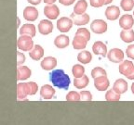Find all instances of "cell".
<instances>
[{"mask_svg": "<svg viewBox=\"0 0 134 125\" xmlns=\"http://www.w3.org/2000/svg\"><path fill=\"white\" fill-rule=\"evenodd\" d=\"M49 81L53 83V85L60 89L67 90L70 85V78L65 74L63 70H55L49 73Z\"/></svg>", "mask_w": 134, "mask_h": 125, "instance_id": "6da1fadb", "label": "cell"}, {"mask_svg": "<svg viewBox=\"0 0 134 125\" xmlns=\"http://www.w3.org/2000/svg\"><path fill=\"white\" fill-rule=\"evenodd\" d=\"M17 46L19 49L23 50V51H30L34 47V42L31 36L21 35V37L18 38Z\"/></svg>", "mask_w": 134, "mask_h": 125, "instance_id": "7a4b0ae2", "label": "cell"}, {"mask_svg": "<svg viewBox=\"0 0 134 125\" xmlns=\"http://www.w3.org/2000/svg\"><path fill=\"white\" fill-rule=\"evenodd\" d=\"M73 23L74 22L71 19L66 18V17H63L57 21V28L62 33H67V32H69L71 30Z\"/></svg>", "mask_w": 134, "mask_h": 125, "instance_id": "3957f363", "label": "cell"}, {"mask_svg": "<svg viewBox=\"0 0 134 125\" xmlns=\"http://www.w3.org/2000/svg\"><path fill=\"white\" fill-rule=\"evenodd\" d=\"M107 58L114 63H119L124 59V53L119 48H113L107 54Z\"/></svg>", "mask_w": 134, "mask_h": 125, "instance_id": "277c9868", "label": "cell"}, {"mask_svg": "<svg viewBox=\"0 0 134 125\" xmlns=\"http://www.w3.org/2000/svg\"><path fill=\"white\" fill-rule=\"evenodd\" d=\"M90 29L94 33H103L107 31V23L103 20H95L90 24Z\"/></svg>", "mask_w": 134, "mask_h": 125, "instance_id": "5b68a950", "label": "cell"}, {"mask_svg": "<svg viewBox=\"0 0 134 125\" xmlns=\"http://www.w3.org/2000/svg\"><path fill=\"white\" fill-rule=\"evenodd\" d=\"M94 86L99 91H105L109 87V80L106 75L100 76L94 79Z\"/></svg>", "mask_w": 134, "mask_h": 125, "instance_id": "8992f818", "label": "cell"}, {"mask_svg": "<svg viewBox=\"0 0 134 125\" xmlns=\"http://www.w3.org/2000/svg\"><path fill=\"white\" fill-rule=\"evenodd\" d=\"M44 14L49 20H56L58 16L60 15V10L56 5H49L46 6L44 8Z\"/></svg>", "mask_w": 134, "mask_h": 125, "instance_id": "52a82bcc", "label": "cell"}, {"mask_svg": "<svg viewBox=\"0 0 134 125\" xmlns=\"http://www.w3.org/2000/svg\"><path fill=\"white\" fill-rule=\"evenodd\" d=\"M23 18L26 21H35L38 18V11L34 7H26L23 10Z\"/></svg>", "mask_w": 134, "mask_h": 125, "instance_id": "ba28073f", "label": "cell"}, {"mask_svg": "<svg viewBox=\"0 0 134 125\" xmlns=\"http://www.w3.org/2000/svg\"><path fill=\"white\" fill-rule=\"evenodd\" d=\"M38 31L41 34H49L51 32L53 31V24L51 21H48V20H43L40 21V23L38 24Z\"/></svg>", "mask_w": 134, "mask_h": 125, "instance_id": "9c48e42d", "label": "cell"}, {"mask_svg": "<svg viewBox=\"0 0 134 125\" xmlns=\"http://www.w3.org/2000/svg\"><path fill=\"white\" fill-rule=\"evenodd\" d=\"M134 24V19L131 15H123L119 20V26L124 30H130Z\"/></svg>", "mask_w": 134, "mask_h": 125, "instance_id": "30bf717a", "label": "cell"}, {"mask_svg": "<svg viewBox=\"0 0 134 125\" xmlns=\"http://www.w3.org/2000/svg\"><path fill=\"white\" fill-rule=\"evenodd\" d=\"M120 15V9L118 7L116 6H112L108 7L105 10V16L109 21H115L119 18Z\"/></svg>", "mask_w": 134, "mask_h": 125, "instance_id": "8fae6325", "label": "cell"}, {"mask_svg": "<svg viewBox=\"0 0 134 125\" xmlns=\"http://www.w3.org/2000/svg\"><path fill=\"white\" fill-rule=\"evenodd\" d=\"M57 66V59L52 57H47L41 62L42 69L45 71H51Z\"/></svg>", "mask_w": 134, "mask_h": 125, "instance_id": "7c38bea8", "label": "cell"}, {"mask_svg": "<svg viewBox=\"0 0 134 125\" xmlns=\"http://www.w3.org/2000/svg\"><path fill=\"white\" fill-rule=\"evenodd\" d=\"M31 70L26 66H20L17 68V80H27L31 76Z\"/></svg>", "mask_w": 134, "mask_h": 125, "instance_id": "4fadbf2b", "label": "cell"}, {"mask_svg": "<svg viewBox=\"0 0 134 125\" xmlns=\"http://www.w3.org/2000/svg\"><path fill=\"white\" fill-rule=\"evenodd\" d=\"M40 95L44 99H51L55 95V90L49 84H45L40 89Z\"/></svg>", "mask_w": 134, "mask_h": 125, "instance_id": "5bb4252c", "label": "cell"}, {"mask_svg": "<svg viewBox=\"0 0 134 125\" xmlns=\"http://www.w3.org/2000/svg\"><path fill=\"white\" fill-rule=\"evenodd\" d=\"M93 53L96 55H100L102 57H105L107 55V46L104 43L100 41L95 42L93 46H92Z\"/></svg>", "mask_w": 134, "mask_h": 125, "instance_id": "9a60e30c", "label": "cell"}, {"mask_svg": "<svg viewBox=\"0 0 134 125\" xmlns=\"http://www.w3.org/2000/svg\"><path fill=\"white\" fill-rule=\"evenodd\" d=\"M113 90H115L118 94H124L128 90V83L124 79H118L115 82L113 86Z\"/></svg>", "mask_w": 134, "mask_h": 125, "instance_id": "2e32d148", "label": "cell"}, {"mask_svg": "<svg viewBox=\"0 0 134 125\" xmlns=\"http://www.w3.org/2000/svg\"><path fill=\"white\" fill-rule=\"evenodd\" d=\"M29 56L31 58H33L34 60H39L42 57L44 56V49L41 46L36 45L34 46V47L29 51Z\"/></svg>", "mask_w": 134, "mask_h": 125, "instance_id": "e0dca14e", "label": "cell"}, {"mask_svg": "<svg viewBox=\"0 0 134 125\" xmlns=\"http://www.w3.org/2000/svg\"><path fill=\"white\" fill-rule=\"evenodd\" d=\"M134 68V65L131 61L130 60H124L121 64L119 65V72L124 76H128L130 75V73L132 71Z\"/></svg>", "mask_w": 134, "mask_h": 125, "instance_id": "ac0fdd59", "label": "cell"}, {"mask_svg": "<svg viewBox=\"0 0 134 125\" xmlns=\"http://www.w3.org/2000/svg\"><path fill=\"white\" fill-rule=\"evenodd\" d=\"M71 18L74 19L73 22L75 23V25H85L90 22V16H88V14H85V13L76 15V16H75V13H73V14L71 15Z\"/></svg>", "mask_w": 134, "mask_h": 125, "instance_id": "d6986e66", "label": "cell"}, {"mask_svg": "<svg viewBox=\"0 0 134 125\" xmlns=\"http://www.w3.org/2000/svg\"><path fill=\"white\" fill-rule=\"evenodd\" d=\"M88 40L86 39L85 37L81 35H76L75 34V38H74V41H73V46L75 49H84V48L86 47L87 46V43H88Z\"/></svg>", "mask_w": 134, "mask_h": 125, "instance_id": "ffe728a7", "label": "cell"}, {"mask_svg": "<svg viewBox=\"0 0 134 125\" xmlns=\"http://www.w3.org/2000/svg\"><path fill=\"white\" fill-rule=\"evenodd\" d=\"M21 35H29L31 37L36 36V26L34 24H23L20 30Z\"/></svg>", "mask_w": 134, "mask_h": 125, "instance_id": "44dd1931", "label": "cell"}, {"mask_svg": "<svg viewBox=\"0 0 134 125\" xmlns=\"http://www.w3.org/2000/svg\"><path fill=\"white\" fill-rule=\"evenodd\" d=\"M54 45L58 48H64L69 45V37L64 34L59 35L55 38L54 40Z\"/></svg>", "mask_w": 134, "mask_h": 125, "instance_id": "7402d4cb", "label": "cell"}, {"mask_svg": "<svg viewBox=\"0 0 134 125\" xmlns=\"http://www.w3.org/2000/svg\"><path fill=\"white\" fill-rule=\"evenodd\" d=\"M88 84V78L86 75H83L82 77L79 78H75L74 80V85L77 89H83V88L87 87Z\"/></svg>", "mask_w": 134, "mask_h": 125, "instance_id": "603a6c76", "label": "cell"}, {"mask_svg": "<svg viewBox=\"0 0 134 125\" xmlns=\"http://www.w3.org/2000/svg\"><path fill=\"white\" fill-rule=\"evenodd\" d=\"M87 8H88V3L86 0H79L76 4H75V8H74V13L75 15L83 14L86 11Z\"/></svg>", "mask_w": 134, "mask_h": 125, "instance_id": "cb8c5ba5", "label": "cell"}, {"mask_svg": "<svg viewBox=\"0 0 134 125\" xmlns=\"http://www.w3.org/2000/svg\"><path fill=\"white\" fill-rule=\"evenodd\" d=\"M120 38L126 43H131L134 41V31H132L131 29L124 30L120 33Z\"/></svg>", "mask_w": 134, "mask_h": 125, "instance_id": "d4e9b609", "label": "cell"}, {"mask_svg": "<svg viewBox=\"0 0 134 125\" xmlns=\"http://www.w3.org/2000/svg\"><path fill=\"white\" fill-rule=\"evenodd\" d=\"M92 56L88 51H82L77 55V60L82 64H88L91 61Z\"/></svg>", "mask_w": 134, "mask_h": 125, "instance_id": "484cf974", "label": "cell"}, {"mask_svg": "<svg viewBox=\"0 0 134 125\" xmlns=\"http://www.w3.org/2000/svg\"><path fill=\"white\" fill-rule=\"evenodd\" d=\"M105 99L107 101H110V102H114V101H118L120 100V94L116 93L115 90H109L106 92V95H105Z\"/></svg>", "mask_w": 134, "mask_h": 125, "instance_id": "4316f807", "label": "cell"}, {"mask_svg": "<svg viewBox=\"0 0 134 125\" xmlns=\"http://www.w3.org/2000/svg\"><path fill=\"white\" fill-rule=\"evenodd\" d=\"M72 72H73V75L75 78L82 77V76L85 74V68H84L82 65L75 64V65H74L73 69H72Z\"/></svg>", "mask_w": 134, "mask_h": 125, "instance_id": "83f0119b", "label": "cell"}, {"mask_svg": "<svg viewBox=\"0 0 134 125\" xmlns=\"http://www.w3.org/2000/svg\"><path fill=\"white\" fill-rule=\"evenodd\" d=\"M25 85V89H26V92H27V95H35L37 92L38 90V86L36 83H34V82H30V83H24Z\"/></svg>", "mask_w": 134, "mask_h": 125, "instance_id": "f1b7e54d", "label": "cell"}, {"mask_svg": "<svg viewBox=\"0 0 134 125\" xmlns=\"http://www.w3.org/2000/svg\"><path fill=\"white\" fill-rule=\"evenodd\" d=\"M27 92L25 89L24 83H18L17 85V97L19 99H23L27 96Z\"/></svg>", "mask_w": 134, "mask_h": 125, "instance_id": "f546056e", "label": "cell"}, {"mask_svg": "<svg viewBox=\"0 0 134 125\" xmlns=\"http://www.w3.org/2000/svg\"><path fill=\"white\" fill-rule=\"evenodd\" d=\"M120 7L124 11H130L134 8V0H121Z\"/></svg>", "mask_w": 134, "mask_h": 125, "instance_id": "4dcf8cb0", "label": "cell"}, {"mask_svg": "<svg viewBox=\"0 0 134 125\" xmlns=\"http://www.w3.org/2000/svg\"><path fill=\"white\" fill-rule=\"evenodd\" d=\"M103 75H106V71L103 68H100V67L94 68L91 71V76L93 79H95L97 77H100V76H103Z\"/></svg>", "mask_w": 134, "mask_h": 125, "instance_id": "1f68e13d", "label": "cell"}, {"mask_svg": "<svg viewBox=\"0 0 134 125\" xmlns=\"http://www.w3.org/2000/svg\"><path fill=\"white\" fill-rule=\"evenodd\" d=\"M67 101H79L80 100V94H78L77 92L71 91L69 92L66 96Z\"/></svg>", "mask_w": 134, "mask_h": 125, "instance_id": "d6a6232c", "label": "cell"}, {"mask_svg": "<svg viewBox=\"0 0 134 125\" xmlns=\"http://www.w3.org/2000/svg\"><path fill=\"white\" fill-rule=\"evenodd\" d=\"M75 34H76V35L83 36V37L86 38L88 41L90 40V33L86 28H80V29H78L77 31H76V33H75Z\"/></svg>", "mask_w": 134, "mask_h": 125, "instance_id": "836d02e7", "label": "cell"}, {"mask_svg": "<svg viewBox=\"0 0 134 125\" xmlns=\"http://www.w3.org/2000/svg\"><path fill=\"white\" fill-rule=\"evenodd\" d=\"M80 99L83 101H90L92 99V95L90 91H81L80 92Z\"/></svg>", "mask_w": 134, "mask_h": 125, "instance_id": "e575fe53", "label": "cell"}, {"mask_svg": "<svg viewBox=\"0 0 134 125\" xmlns=\"http://www.w3.org/2000/svg\"><path fill=\"white\" fill-rule=\"evenodd\" d=\"M126 53H127V57L131 59H134V45H130L127 47L126 50Z\"/></svg>", "mask_w": 134, "mask_h": 125, "instance_id": "d590c367", "label": "cell"}, {"mask_svg": "<svg viewBox=\"0 0 134 125\" xmlns=\"http://www.w3.org/2000/svg\"><path fill=\"white\" fill-rule=\"evenodd\" d=\"M104 5V0H90V6L93 8H100Z\"/></svg>", "mask_w": 134, "mask_h": 125, "instance_id": "8d00e7d4", "label": "cell"}, {"mask_svg": "<svg viewBox=\"0 0 134 125\" xmlns=\"http://www.w3.org/2000/svg\"><path fill=\"white\" fill-rule=\"evenodd\" d=\"M24 61H25V56L23 54V53L18 51V52H17V64L20 66V65L23 64Z\"/></svg>", "mask_w": 134, "mask_h": 125, "instance_id": "74e56055", "label": "cell"}, {"mask_svg": "<svg viewBox=\"0 0 134 125\" xmlns=\"http://www.w3.org/2000/svg\"><path fill=\"white\" fill-rule=\"evenodd\" d=\"M75 1V0H59V2L61 3V4L64 5V6H70V5L73 4Z\"/></svg>", "mask_w": 134, "mask_h": 125, "instance_id": "f35d334b", "label": "cell"}, {"mask_svg": "<svg viewBox=\"0 0 134 125\" xmlns=\"http://www.w3.org/2000/svg\"><path fill=\"white\" fill-rule=\"evenodd\" d=\"M27 1L33 5H38L40 2H41V0H27Z\"/></svg>", "mask_w": 134, "mask_h": 125, "instance_id": "ab89813d", "label": "cell"}, {"mask_svg": "<svg viewBox=\"0 0 134 125\" xmlns=\"http://www.w3.org/2000/svg\"><path fill=\"white\" fill-rule=\"evenodd\" d=\"M127 78L128 79H130V80H134V68H133V70H132V71L130 73V75H128L127 76Z\"/></svg>", "mask_w": 134, "mask_h": 125, "instance_id": "60d3db41", "label": "cell"}, {"mask_svg": "<svg viewBox=\"0 0 134 125\" xmlns=\"http://www.w3.org/2000/svg\"><path fill=\"white\" fill-rule=\"evenodd\" d=\"M56 0H44V2L47 3V4H53Z\"/></svg>", "mask_w": 134, "mask_h": 125, "instance_id": "b9f144b4", "label": "cell"}, {"mask_svg": "<svg viewBox=\"0 0 134 125\" xmlns=\"http://www.w3.org/2000/svg\"><path fill=\"white\" fill-rule=\"evenodd\" d=\"M113 0H104V5H108V4H110V3L112 2Z\"/></svg>", "mask_w": 134, "mask_h": 125, "instance_id": "7bdbcfd3", "label": "cell"}, {"mask_svg": "<svg viewBox=\"0 0 134 125\" xmlns=\"http://www.w3.org/2000/svg\"><path fill=\"white\" fill-rule=\"evenodd\" d=\"M131 91H132V93L134 94V83H132V85H131Z\"/></svg>", "mask_w": 134, "mask_h": 125, "instance_id": "ee69618b", "label": "cell"}, {"mask_svg": "<svg viewBox=\"0 0 134 125\" xmlns=\"http://www.w3.org/2000/svg\"><path fill=\"white\" fill-rule=\"evenodd\" d=\"M133 16H134V11H133Z\"/></svg>", "mask_w": 134, "mask_h": 125, "instance_id": "f6af8a7d", "label": "cell"}]
</instances>
